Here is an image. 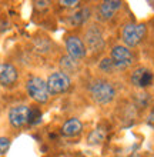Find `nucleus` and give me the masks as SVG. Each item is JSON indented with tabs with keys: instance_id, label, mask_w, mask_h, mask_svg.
<instances>
[{
	"instance_id": "1",
	"label": "nucleus",
	"mask_w": 154,
	"mask_h": 157,
	"mask_svg": "<svg viewBox=\"0 0 154 157\" xmlns=\"http://www.w3.org/2000/svg\"><path fill=\"white\" fill-rule=\"evenodd\" d=\"M90 94L92 99L97 104H108L116 97V89L107 80H96L90 86Z\"/></svg>"
},
{
	"instance_id": "2",
	"label": "nucleus",
	"mask_w": 154,
	"mask_h": 157,
	"mask_svg": "<svg viewBox=\"0 0 154 157\" xmlns=\"http://www.w3.org/2000/svg\"><path fill=\"white\" fill-rule=\"evenodd\" d=\"M27 94L36 101V103L44 104L50 99V91L47 87V83L42 77H32L26 84Z\"/></svg>"
},
{
	"instance_id": "3",
	"label": "nucleus",
	"mask_w": 154,
	"mask_h": 157,
	"mask_svg": "<svg viewBox=\"0 0 154 157\" xmlns=\"http://www.w3.org/2000/svg\"><path fill=\"white\" fill-rule=\"evenodd\" d=\"M146 25H136V23H130V25H126L123 27V32H121V39L124 41L126 47H134L137 46L140 41L143 40V37L146 36Z\"/></svg>"
},
{
	"instance_id": "4",
	"label": "nucleus",
	"mask_w": 154,
	"mask_h": 157,
	"mask_svg": "<svg viewBox=\"0 0 154 157\" xmlns=\"http://www.w3.org/2000/svg\"><path fill=\"white\" fill-rule=\"evenodd\" d=\"M110 59H111L113 64L116 67V70H124L127 67H130L134 62V57L129 47L126 46H114L110 53Z\"/></svg>"
},
{
	"instance_id": "5",
	"label": "nucleus",
	"mask_w": 154,
	"mask_h": 157,
	"mask_svg": "<svg viewBox=\"0 0 154 157\" xmlns=\"http://www.w3.org/2000/svg\"><path fill=\"white\" fill-rule=\"evenodd\" d=\"M46 83H47L50 94H62V93H66L70 89L71 80L63 71H54V73H51L49 76Z\"/></svg>"
},
{
	"instance_id": "6",
	"label": "nucleus",
	"mask_w": 154,
	"mask_h": 157,
	"mask_svg": "<svg viewBox=\"0 0 154 157\" xmlns=\"http://www.w3.org/2000/svg\"><path fill=\"white\" fill-rule=\"evenodd\" d=\"M84 44L86 49L88 47V50L92 52H101L106 46V41L103 39V34L99 30L97 26H90L84 34Z\"/></svg>"
},
{
	"instance_id": "7",
	"label": "nucleus",
	"mask_w": 154,
	"mask_h": 157,
	"mask_svg": "<svg viewBox=\"0 0 154 157\" xmlns=\"http://www.w3.org/2000/svg\"><path fill=\"white\" fill-rule=\"evenodd\" d=\"M30 120V107L24 104H17L13 106L9 112V121L14 127H21Z\"/></svg>"
},
{
	"instance_id": "8",
	"label": "nucleus",
	"mask_w": 154,
	"mask_h": 157,
	"mask_svg": "<svg viewBox=\"0 0 154 157\" xmlns=\"http://www.w3.org/2000/svg\"><path fill=\"white\" fill-rule=\"evenodd\" d=\"M66 49L69 56L73 57L74 60H77V62L86 57V53H87L84 41L77 36H69L66 39Z\"/></svg>"
},
{
	"instance_id": "9",
	"label": "nucleus",
	"mask_w": 154,
	"mask_h": 157,
	"mask_svg": "<svg viewBox=\"0 0 154 157\" xmlns=\"http://www.w3.org/2000/svg\"><path fill=\"white\" fill-rule=\"evenodd\" d=\"M151 82H153V73L146 67H138L131 75V83L136 87H140V89L148 87Z\"/></svg>"
},
{
	"instance_id": "10",
	"label": "nucleus",
	"mask_w": 154,
	"mask_h": 157,
	"mask_svg": "<svg viewBox=\"0 0 154 157\" xmlns=\"http://www.w3.org/2000/svg\"><path fill=\"white\" fill-rule=\"evenodd\" d=\"M17 80L16 67L10 63H0V84L3 86H12Z\"/></svg>"
},
{
	"instance_id": "11",
	"label": "nucleus",
	"mask_w": 154,
	"mask_h": 157,
	"mask_svg": "<svg viewBox=\"0 0 154 157\" xmlns=\"http://www.w3.org/2000/svg\"><path fill=\"white\" fill-rule=\"evenodd\" d=\"M120 7H121V2H118V0H107V2L100 3L99 13H100L101 19L108 20V19H111V17L116 14V12Z\"/></svg>"
},
{
	"instance_id": "12",
	"label": "nucleus",
	"mask_w": 154,
	"mask_h": 157,
	"mask_svg": "<svg viewBox=\"0 0 154 157\" xmlns=\"http://www.w3.org/2000/svg\"><path fill=\"white\" fill-rule=\"evenodd\" d=\"M81 130H83V124H81V121H80L79 119H76V117L67 120L62 127V133L67 137L77 136L79 133H81Z\"/></svg>"
},
{
	"instance_id": "13",
	"label": "nucleus",
	"mask_w": 154,
	"mask_h": 157,
	"mask_svg": "<svg viewBox=\"0 0 154 157\" xmlns=\"http://www.w3.org/2000/svg\"><path fill=\"white\" fill-rule=\"evenodd\" d=\"M60 67H62L60 71H63L64 75L70 77V75H74L76 71L79 70V62L70 57V56H63L60 59Z\"/></svg>"
},
{
	"instance_id": "14",
	"label": "nucleus",
	"mask_w": 154,
	"mask_h": 157,
	"mask_svg": "<svg viewBox=\"0 0 154 157\" xmlns=\"http://www.w3.org/2000/svg\"><path fill=\"white\" fill-rule=\"evenodd\" d=\"M88 17H90V10L87 7H83V9H80L77 13H74L73 16H70V23L73 26L81 25V23H84V21L87 20Z\"/></svg>"
},
{
	"instance_id": "15",
	"label": "nucleus",
	"mask_w": 154,
	"mask_h": 157,
	"mask_svg": "<svg viewBox=\"0 0 154 157\" xmlns=\"http://www.w3.org/2000/svg\"><path fill=\"white\" fill-rule=\"evenodd\" d=\"M104 137H106V130L101 127H97L96 130H93L87 137V141L88 144H100L101 141L104 140Z\"/></svg>"
},
{
	"instance_id": "16",
	"label": "nucleus",
	"mask_w": 154,
	"mask_h": 157,
	"mask_svg": "<svg viewBox=\"0 0 154 157\" xmlns=\"http://www.w3.org/2000/svg\"><path fill=\"white\" fill-rule=\"evenodd\" d=\"M100 69L103 71H106V73H111L113 70H116V67L113 64L111 59H103L100 63Z\"/></svg>"
},
{
	"instance_id": "17",
	"label": "nucleus",
	"mask_w": 154,
	"mask_h": 157,
	"mask_svg": "<svg viewBox=\"0 0 154 157\" xmlns=\"http://www.w3.org/2000/svg\"><path fill=\"white\" fill-rule=\"evenodd\" d=\"M10 144H12L10 139H7V137H0V156H3V154L7 153L9 149H10Z\"/></svg>"
},
{
	"instance_id": "18",
	"label": "nucleus",
	"mask_w": 154,
	"mask_h": 157,
	"mask_svg": "<svg viewBox=\"0 0 154 157\" xmlns=\"http://www.w3.org/2000/svg\"><path fill=\"white\" fill-rule=\"evenodd\" d=\"M60 4L64 6V7H74V6L80 4V2H77V0H62Z\"/></svg>"
},
{
	"instance_id": "19",
	"label": "nucleus",
	"mask_w": 154,
	"mask_h": 157,
	"mask_svg": "<svg viewBox=\"0 0 154 157\" xmlns=\"http://www.w3.org/2000/svg\"><path fill=\"white\" fill-rule=\"evenodd\" d=\"M34 4H36L37 7H47V6L50 4V2H34Z\"/></svg>"
}]
</instances>
